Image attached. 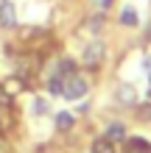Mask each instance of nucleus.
Listing matches in <instances>:
<instances>
[{"label":"nucleus","instance_id":"1","mask_svg":"<svg viewBox=\"0 0 151 153\" xmlns=\"http://www.w3.org/2000/svg\"><path fill=\"white\" fill-rule=\"evenodd\" d=\"M62 95L67 97V100H78V97L87 95V81L78 78V75H67L65 84H62Z\"/></svg>","mask_w":151,"mask_h":153},{"label":"nucleus","instance_id":"2","mask_svg":"<svg viewBox=\"0 0 151 153\" xmlns=\"http://www.w3.org/2000/svg\"><path fill=\"white\" fill-rule=\"evenodd\" d=\"M104 53H106V48H104L101 42L90 45V48L84 50V64H87V67H98V64H101V59H104Z\"/></svg>","mask_w":151,"mask_h":153},{"label":"nucleus","instance_id":"3","mask_svg":"<svg viewBox=\"0 0 151 153\" xmlns=\"http://www.w3.org/2000/svg\"><path fill=\"white\" fill-rule=\"evenodd\" d=\"M0 25H6V28L17 25V14H14V6L8 3V0H0Z\"/></svg>","mask_w":151,"mask_h":153},{"label":"nucleus","instance_id":"4","mask_svg":"<svg viewBox=\"0 0 151 153\" xmlns=\"http://www.w3.org/2000/svg\"><path fill=\"white\" fill-rule=\"evenodd\" d=\"M126 153H151V148L146 145L143 139H131V142H129V148H126Z\"/></svg>","mask_w":151,"mask_h":153},{"label":"nucleus","instance_id":"5","mask_svg":"<svg viewBox=\"0 0 151 153\" xmlns=\"http://www.w3.org/2000/svg\"><path fill=\"white\" fill-rule=\"evenodd\" d=\"M120 22L123 25H137V11L131 6H126V8H123V14H120Z\"/></svg>","mask_w":151,"mask_h":153},{"label":"nucleus","instance_id":"6","mask_svg":"<svg viewBox=\"0 0 151 153\" xmlns=\"http://www.w3.org/2000/svg\"><path fill=\"white\" fill-rule=\"evenodd\" d=\"M118 95H120V103H123V106L134 103V89H131V86H120V89H118Z\"/></svg>","mask_w":151,"mask_h":153},{"label":"nucleus","instance_id":"7","mask_svg":"<svg viewBox=\"0 0 151 153\" xmlns=\"http://www.w3.org/2000/svg\"><path fill=\"white\" fill-rule=\"evenodd\" d=\"M106 137H109V139H123V137H126V128H123L120 123H115V125H109Z\"/></svg>","mask_w":151,"mask_h":153},{"label":"nucleus","instance_id":"8","mask_svg":"<svg viewBox=\"0 0 151 153\" xmlns=\"http://www.w3.org/2000/svg\"><path fill=\"white\" fill-rule=\"evenodd\" d=\"M92 150H95V153H112V145H109V139H98Z\"/></svg>","mask_w":151,"mask_h":153},{"label":"nucleus","instance_id":"9","mask_svg":"<svg viewBox=\"0 0 151 153\" xmlns=\"http://www.w3.org/2000/svg\"><path fill=\"white\" fill-rule=\"evenodd\" d=\"M56 125H59V128H65V131H67L70 125H73V117H70V114H59V117H56Z\"/></svg>","mask_w":151,"mask_h":153},{"label":"nucleus","instance_id":"10","mask_svg":"<svg viewBox=\"0 0 151 153\" xmlns=\"http://www.w3.org/2000/svg\"><path fill=\"white\" fill-rule=\"evenodd\" d=\"M34 111H39V114L48 111V103H45V100H37V103H34Z\"/></svg>","mask_w":151,"mask_h":153},{"label":"nucleus","instance_id":"11","mask_svg":"<svg viewBox=\"0 0 151 153\" xmlns=\"http://www.w3.org/2000/svg\"><path fill=\"white\" fill-rule=\"evenodd\" d=\"M50 89H53V92H62V81L53 78V81H50Z\"/></svg>","mask_w":151,"mask_h":153},{"label":"nucleus","instance_id":"12","mask_svg":"<svg viewBox=\"0 0 151 153\" xmlns=\"http://www.w3.org/2000/svg\"><path fill=\"white\" fill-rule=\"evenodd\" d=\"M109 3H112V0H98V6H101V8H109Z\"/></svg>","mask_w":151,"mask_h":153},{"label":"nucleus","instance_id":"13","mask_svg":"<svg viewBox=\"0 0 151 153\" xmlns=\"http://www.w3.org/2000/svg\"><path fill=\"white\" fill-rule=\"evenodd\" d=\"M0 153H8V145H6L3 139H0Z\"/></svg>","mask_w":151,"mask_h":153}]
</instances>
